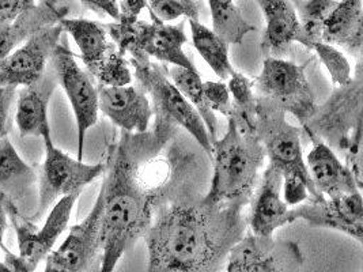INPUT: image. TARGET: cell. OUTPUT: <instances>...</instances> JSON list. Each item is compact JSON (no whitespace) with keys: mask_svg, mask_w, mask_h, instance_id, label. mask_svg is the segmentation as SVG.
Listing matches in <instances>:
<instances>
[{"mask_svg":"<svg viewBox=\"0 0 363 272\" xmlns=\"http://www.w3.org/2000/svg\"><path fill=\"white\" fill-rule=\"evenodd\" d=\"M233 203L173 204L160 210L145 239L150 272L220 270L231 246L244 236L247 221Z\"/></svg>","mask_w":363,"mask_h":272,"instance_id":"1","label":"cell"},{"mask_svg":"<svg viewBox=\"0 0 363 272\" xmlns=\"http://www.w3.org/2000/svg\"><path fill=\"white\" fill-rule=\"evenodd\" d=\"M104 174L101 271L112 272L121 256L145 237L152 222V195L139 180L130 135H123L109 149Z\"/></svg>","mask_w":363,"mask_h":272,"instance_id":"2","label":"cell"},{"mask_svg":"<svg viewBox=\"0 0 363 272\" xmlns=\"http://www.w3.org/2000/svg\"><path fill=\"white\" fill-rule=\"evenodd\" d=\"M228 131L213 143L214 176L206 203L245 205L253 196L265 150L257 134H245L228 121Z\"/></svg>","mask_w":363,"mask_h":272,"instance_id":"3","label":"cell"},{"mask_svg":"<svg viewBox=\"0 0 363 272\" xmlns=\"http://www.w3.org/2000/svg\"><path fill=\"white\" fill-rule=\"evenodd\" d=\"M256 134L269 158V165L278 170L287 183H302L308 188L309 199L324 198L309 174L302 154L301 130L286 119V112L275 102L256 96Z\"/></svg>","mask_w":363,"mask_h":272,"instance_id":"4","label":"cell"},{"mask_svg":"<svg viewBox=\"0 0 363 272\" xmlns=\"http://www.w3.org/2000/svg\"><path fill=\"white\" fill-rule=\"evenodd\" d=\"M79 196L81 193L77 192L60 198L59 202L50 210V215L41 229H38L32 221L26 220L18 208L17 204L10 198H7L6 195L3 196V204L7 211V217L13 223L17 234L19 249V255H14L7 249L4 251V264L10 268V271L33 272L37 270L38 264L48 257L53 251L56 241L66 230L72 208Z\"/></svg>","mask_w":363,"mask_h":272,"instance_id":"5","label":"cell"},{"mask_svg":"<svg viewBox=\"0 0 363 272\" xmlns=\"http://www.w3.org/2000/svg\"><path fill=\"white\" fill-rule=\"evenodd\" d=\"M139 86L149 94L158 115V124L174 121L196 139L200 147L211 157L213 143L198 110L172 82L167 68L152 63L149 56L130 59Z\"/></svg>","mask_w":363,"mask_h":272,"instance_id":"6","label":"cell"},{"mask_svg":"<svg viewBox=\"0 0 363 272\" xmlns=\"http://www.w3.org/2000/svg\"><path fill=\"white\" fill-rule=\"evenodd\" d=\"M253 87L256 96L275 102L286 113L293 115L301 125L308 123L317 109L305 64L299 66L289 60L267 57Z\"/></svg>","mask_w":363,"mask_h":272,"instance_id":"7","label":"cell"},{"mask_svg":"<svg viewBox=\"0 0 363 272\" xmlns=\"http://www.w3.org/2000/svg\"><path fill=\"white\" fill-rule=\"evenodd\" d=\"M43 139L45 159L38 171V207L34 221L40 220L57 199L69 193H81L83 188L91 184L105 171L102 164L89 165L62 152L55 146L50 132Z\"/></svg>","mask_w":363,"mask_h":272,"instance_id":"8","label":"cell"},{"mask_svg":"<svg viewBox=\"0 0 363 272\" xmlns=\"http://www.w3.org/2000/svg\"><path fill=\"white\" fill-rule=\"evenodd\" d=\"M362 64L358 59L357 76H352L348 85L339 86L324 105L317 106L313 116L302 127L330 147L343 152L355 125L362 120Z\"/></svg>","mask_w":363,"mask_h":272,"instance_id":"9","label":"cell"},{"mask_svg":"<svg viewBox=\"0 0 363 272\" xmlns=\"http://www.w3.org/2000/svg\"><path fill=\"white\" fill-rule=\"evenodd\" d=\"M104 212V188L90 214L69 229L65 242L45 259L47 272L101 271V225Z\"/></svg>","mask_w":363,"mask_h":272,"instance_id":"10","label":"cell"},{"mask_svg":"<svg viewBox=\"0 0 363 272\" xmlns=\"http://www.w3.org/2000/svg\"><path fill=\"white\" fill-rule=\"evenodd\" d=\"M56 72V79L66 91L72 106L78 128V159L82 161L84 139L87 131L99 120V90L96 79L89 71L77 63L75 55L59 44L50 56Z\"/></svg>","mask_w":363,"mask_h":272,"instance_id":"11","label":"cell"},{"mask_svg":"<svg viewBox=\"0 0 363 272\" xmlns=\"http://www.w3.org/2000/svg\"><path fill=\"white\" fill-rule=\"evenodd\" d=\"M229 272L299 271L303 256L293 241H275L274 236L248 234L240 238L228 255Z\"/></svg>","mask_w":363,"mask_h":272,"instance_id":"12","label":"cell"},{"mask_svg":"<svg viewBox=\"0 0 363 272\" xmlns=\"http://www.w3.org/2000/svg\"><path fill=\"white\" fill-rule=\"evenodd\" d=\"M63 33L57 22L29 37L0 63V86L25 87L37 84L44 76L47 63Z\"/></svg>","mask_w":363,"mask_h":272,"instance_id":"13","label":"cell"},{"mask_svg":"<svg viewBox=\"0 0 363 272\" xmlns=\"http://www.w3.org/2000/svg\"><path fill=\"white\" fill-rule=\"evenodd\" d=\"M297 220L306 221L315 227L343 232L362 244L363 200L361 191L337 199H308V203L290 210L291 223Z\"/></svg>","mask_w":363,"mask_h":272,"instance_id":"14","label":"cell"},{"mask_svg":"<svg viewBox=\"0 0 363 272\" xmlns=\"http://www.w3.org/2000/svg\"><path fill=\"white\" fill-rule=\"evenodd\" d=\"M99 109L125 132L143 134L154 113L146 91L140 86L99 84Z\"/></svg>","mask_w":363,"mask_h":272,"instance_id":"15","label":"cell"},{"mask_svg":"<svg viewBox=\"0 0 363 272\" xmlns=\"http://www.w3.org/2000/svg\"><path fill=\"white\" fill-rule=\"evenodd\" d=\"M303 131L313 143V149L308 154L305 162L315 189L328 199H337L361 191L351 170L342 164L332 147L314 136L306 127H303Z\"/></svg>","mask_w":363,"mask_h":272,"instance_id":"16","label":"cell"},{"mask_svg":"<svg viewBox=\"0 0 363 272\" xmlns=\"http://www.w3.org/2000/svg\"><path fill=\"white\" fill-rule=\"evenodd\" d=\"M283 177L271 165L267 166L262 186L255 195L249 225L252 233L259 236H274L275 230L291 223L289 204L281 198Z\"/></svg>","mask_w":363,"mask_h":272,"instance_id":"17","label":"cell"},{"mask_svg":"<svg viewBox=\"0 0 363 272\" xmlns=\"http://www.w3.org/2000/svg\"><path fill=\"white\" fill-rule=\"evenodd\" d=\"M67 16V8L44 1L23 10L14 21L0 22V63L33 34L57 23Z\"/></svg>","mask_w":363,"mask_h":272,"instance_id":"18","label":"cell"},{"mask_svg":"<svg viewBox=\"0 0 363 272\" xmlns=\"http://www.w3.org/2000/svg\"><path fill=\"white\" fill-rule=\"evenodd\" d=\"M362 0L337 1L324 25L323 41L345 48L361 59L363 47Z\"/></svg>","mask_w":363,"mask_h":272,"instance_id":"19","label":"cell"},{"mask_svg":"<svg viewBox=\"0 0 363 272\" xmlns=\"http://www.w3.org/2000/svg\"><path fill=\"white\" fill-rule=\"evenodd\" d=\"M59 23L78 45L83 64L91 75L117 50L102 23L86 18L66 17L62 18Z\"/></svg>","mask_w":363,"mask_h":272,"instance_id":"20","label":"cell"},{"mask_svg":"<svg viewBox=\"0 0 363 272\" xmlns=\"http://www.w3.org/2000/svg\"><path fill=\"white\" fill-rule=\"evenodd\" d=\"M55 82L43 76L37 84L22 87L17 101V123L19 134L28 136H43L50 132L48 121V105Z\"/></svg>","mask_w":363,"mask_h":272,"instance_id":"21","label":"cell"},{"mask_svg":"<svg viewBox=\"0 0 363 272\" xmlns=\"http://www.w3.org/2000/svg\"><path fill=\"white\" fill-rule=\"evenodd\" d=\"M265 18V30L262 50L283 52L291 42L297 41L299 23L294 4L289 0H256Z\"/></svg>","mask_w":363,"mask_h":272,"instance_id":"22","label":"cell"},{"mask_svg":"<svg viewBox=\"0 0 363 272\" xmlns=\"http://www.w3.org/2000/svg\"><path fill=\"white\" fill-rule=\"evenodd\" d=\"M149 13L151 26L143 44V52L149 57H154L155 60H160L166 64L196 69L192 60L182 50V45L186 42V35L184 33L182 23L180 26H173L158 19L151 11Z\"/></svg>","mask_w":363,"mask_h":272,"instance_id":"23","label":"cell"},{"mask_svg":"<svg viewBox=\"0 0 363 272\" xmlns=\"http://www.w3.org/2000/svg\"><path fill=\"white\" fill-rule=\"evenodd\" d=\"M34 170L21 158L14 144L4 136L0 140V192L16 203V198L33 187Z\"/></svg>","mask_w":363,"mask_h":272,"instance_id":"24","label":"cell"},{"mask_svg":"<svg viewBox=\"0 0 363 272\" xmlns=\"http://www.w3.org/2000/svg\"><path fill=\"white\" fill-rule=\"evenodd\" d=\"M189 28L192 42L199 55L211 67L216 76L222 81H228L235 71L229 59V44L211 29L200 23L199 19H189Z\"/></svg>","mask_w":363,"mask_h":272,"instance_id":"25","label":"cell"},{"mask_svg":"<svg viewBox=\"0 0 363 272\" xmlns=\"http://www.w3.org/2000/svg\"><path fill=\"white\" fill-rule=\"evenodd\" d=\"M167 75L176 87L182 91V96L191 102L192 106L198 110L200 118L203 120V123L208 131L211 143H214L216 140L218 120L215 116L214 110L211 109L210 103L206 98L203 81L199 75L198 69L172 66L167 69Z\"/></svg>","mask_w":363,"mask_h":272,"instance_id":"26","label":"cell"},{"mask_svg":"<svg viewBox=\"0 0 363 272\" xmlns=\"http://www.w3.org/2000/svg\"><path fill=\"white\" fill-rule=\"evenodd\" d=\"M336 4V0L297 1L294 6L299 23L297 42L308 50H313L318 42H321L324 25Z\"/></svg>","mask_w":363,"mask_h":272,"instance_id":"27","label":"cell"},{"mask_svg":"<svg viewBox=\"0 0 363 272\" xmlns=\"http://www.w3.org/2000/svg\"><path fill=\"white\" fill-rule=\"evenodd\" d=\"M208 4L213 17V32L229 45L241 44L247 34L256 30L244 18L234 0H208Z\"/></svg>","mask_w":363,"mask_h":272,"instance_id":"28","label":"cell"},{"mask_svg":"<svg viewBox=\"0 0 363 272\" xmlns=\"http://www.w3.org/2000/svg\"><path fill=\"white\" fill-rule=\"evenodd\" d=\"M109 38L115 42L117 50L133 59H142L147 55L143 52V44L150 30V23L139 18L121 16L112 23L104 25Z\"/></svg>","mask_w":363,"mask_h":272,"instance_id":"29","label":"cell"},{"mask_svg":"<svg viewBox=\"0 0 363 272\" xmlns=\"http://www.w3.org/2000/svg\"><path fill=\"white\" fill-rule=\"evenodd\" d=\"M320 62L325 66L330 72L332 84L337 86H346L352 81L351 66L346 59V56L339 51L335 45L327 44L324 41L318 42L313 48Z\"/></svg>","mask_w":363,"mask_h":272,"instance_id":"30","label":"cell"},{"mask_svg":"<svg viewBox=\"0 0 363 272\" xmlns=\"http://www.w3.org/2000/svg\"><path fill=\"white\" fill-rule=\"evenodd\" d=\"M93 78L105 86H125L133 84V72L125 55L116 50L96 71Z\"/></svg>","mask_w":363,"mask_h":272,"instance_id":"31","label":"cell"},{"mask_svg":"<svg viewBox=\"0 0 363 272\" xmlns=\"http://www.w3.org/2000/svg\"><path fill=\"white\" fill-rule=\"evenodd\" d=\"M147 10L164 22H170L180 17L199 19V6L195 0H147Z\"/></svg>","mask_w":363,"mask_h":272,"instance_id":"32","label":"cell"},{"mask_svg":"<svg viewBox=\"0 0 363 272\" xmlns=\"http://www.w3.org/2000/svg\"><path fill=\"white\" fill-rule=\"evenodd\" d=\"M363 120L358 121L352 134L347 142L346 147L343 149V155L346 158V165L351 170L359 189H362V136Z\"/></svg>","mask_w":363,"mask_h":272,"instance_id":"33","label":"cell"},{"mask_svg":"<svg viewBox=\"0 0 363 272\" xmlns=\"http://www.w3.org/2000/svg\"><path fill=\"white\" fill-rule=\"evenodd\" d=\"M228 81H229L228 87L233 97L231 103L242 109H256L257 100L255 94L253 82L238 71H234Z\"/></svg>","mask_w":363,"mask_h":272,"instance_id":"34","label":"cell"},{"mask_svg":"<svg viewBox=\"0 0 363 272\" xmlns=\"http://www.w3.org/2000/svg\"><path fill=\"white\" fill-rule=\"evenodd\" d=\"M203 89L211 109L226 118L231 110V96L228 85L223 82L208 81L203 82Z\"/></svg>","mask_w":363,"mask_h":272,"instance_id":"35","label":"cell"},{"mask_svg":"<svg viewBox=\"0 0 363 272\" xmlns=\"http://www.w3.org/2000/svg\"><path fill=\"white\" fill-rule=\"evenodd\" d=\"M17 87L13 86H0V140L7 135L9 115L11 103L14 101Z\"/></svg>","mask_w":363,"mask_h":272,"instance_id":"36","label":"cell"},{"mask_svg":"<svg viewBox=\"0 0 363 272\" xmlns=\"http://www.w3.org/2000/svg\"><path fill=\"white\" fill-rule=\"evenodd\" d=\"M83 6L99 16H108L113 21L120 17V7L117 0H79Z\"/></svg>","mask_w":363,"mask_h":272,"instance_id":"37","label":"cell"},{"mask_svg":"<svg viewBox=\"0 0 363 272\" xmlns=\"http://www.w3.org/2000/svg\"><path fill=\"white\" fill-rule=\"evenodd\" d=\"M3 196H4V193L0 198V248L3 251H6L7 248L3 244V236H4V232L7 229V211H6L4 204H3Z\"/></svg>","mask_w":363,"mask_h":272,"instance_id":"38","label":"cell"},{"mask_svg":"<svg viewBox=\"0 0 363 272\" xmlns=\"http://www.w3.org/2000/svg\"><path fill=\"white\" fill-rule=\"evenodd\" d=\"M21 4L23 10H29L35 6V0H21Z\"/></svg>","mask_w":363,"mask_h":272,"instance_id":"39","label":"cell"},{"mask_svg":"<svg viewBox=\"0 0 363 272\" xmlns=\"http://www.w3.org/2000/svg\"><path fill=\"white\" fill-rule=\"evenodd\" d=\"M0 272H11L10 268L4 264V263H0Z\"/></svg>","mask_w":363,"mask_h":272,"instance_id":"40","label":"cell"},{"mask_svg":"<svg viewBox=\"0 0 363 272\" xmlns=\"http://www.w3.org/2000/svg\"><path fill=\"white\" fill-rule=\"evenodd\" d=\"M184 1H194V0H184Z\"/></svg>","mask_w":363,"mask_h":272,"instance_id":"41","label":"cell"},{"mask_svg":"<svg viewBox=\"0 0 363 272\" xmlns=\"http://www.w3.org/2000/svg\"><path fill=\"white\" fill-rule=\"evenodd\" d=\"M1 195H3V193H1V192H0V198H1Z\"/></svg>","mask_w":363,"mask_h":272,"instance_id":"42","label":"cell"}]
</instances>
